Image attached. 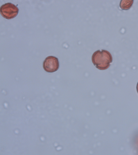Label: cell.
I'll list each match as a JSON object with an SVG mask.
<instances>
[{
	"instance_id": "cell-1",
	"label": "cell",
	"mask_w": 138,
	"mask_h": 155,
	"mask_svg": "<svg viewBox=\"0 0 138 155\" xmlns=\"http://www.w3.org/2000/svg\"><path fill=\"white\" fill-rule=\"evenodd\" d=\"M92 61L97 68L105 70L110 67V63L113 61V58L108 51L98 50L93 54Z\"/></svg>"
},
{
	"instance_id": "cell-2",
	"label": "cell",
	"mask_w": 138,
	"mask_h": 155,
	"mask_svg": "<svg viewBox=\"0 0 138 155\" xmlns=\"http://www.w3.org/2000/svg\"><path fill=\"white\" fill-rule=\"evenodd\" d=\"M19 9L16 5L12 3H6L1 6V15L6 19L11 20L17 16Z\"/></svg>"
},
{
	"instance_id": "cell-3",
	"label": "cell",
	"mask_w": 138,
	"mask_h": 155,
	"mask_svg": "<svg viewBox=\"0 0 138 155\" xmlns=\"http://www.w3.org/2000/svg\"><path fill=\"white\" fill-rule=\"evenodd\" d=\"M43 67L46 72L50 73L55 72L58 70L59 67V60L55 56H49L45 59Z\"/></svg>"
},
{
	"instance_id": "cell-4",
	"label": "cell",
	"mask_w": 138,
	"mask_h": 155,
	"mask_svg": "<svg viewBox=\"0 0 138 155\" xmlns=\"http://www.w3.org/2000/svg\"><path fill=\"white\" fill-rule=\"evenodd\" d=\"M133 1H128V0H122L120 2V6L123 10H128L131 8L133 5Z\"/></svg>"
},
{
	"instance_id": "cell-5",
	"label": "cell",
	"mask_w": 138,
	"mask_h": 155,
	"mask_svg": "<svg viewBox=\"0 0 138 155\" xmlns=\"http://www.w3.org/2000/svg\"><path fill=\"white\" fill-rule=\"evenodd\" d=\"M136 90H137V92H138V84H137V86H136Z\"/></svg>"
}]
</instances>
